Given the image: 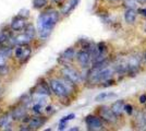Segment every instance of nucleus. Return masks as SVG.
Segmentation results:
<instances>
[{"label": "nucleus", "mask_w": 146, "mask_h": 131, "mask_svg": "<svg viewBox=\"0 0 146 131\" xmlns=\"http://www.w3.org/2000/svg\"><path fill=\"white\" fill-rule=\"evenodd\" d=\"M58 20H59V12L56 10H48L42 13L37 21L39 36L44 39L48 37L51 34L55 25L57 24Z\"/></svg>", "instance_id": "1"}, {"label": "nucleus", "mask_w": 146, "mask_h": 131, "mask_svg": "<svg viewBox=\"0 0 146 131\" xmlns=\"http://www.w3.org/2000/svg\"><path fill=\"white\" fill-rule=\"evenodd\" d=\"M49 85L51 88V92L60 98H64L71 93V86L68 83L58 80V79H52L49 82Z\"/></svg>", "instance_id": "2"}, {"label": "nucleus", "mask_w": 146, "mask_h": 131, "mask_svg": "<svg viewBox=\"0 0 146 131\" xmlns=\"http://www.w3.org/2000/svg\"><path fill=\"white\" fill-rule=\"evenodd\" d=\"M61 72H62L63 76L67 79L68 81L73 83V84H78V83H80V82L82 81L81 74H80L76 70L70 68V67H64V68L62 69Z\"/></svg>", "instance_id": "3"}, {"label": "nucleus", "mask_w": 146, "mask_h": 131, "mask_svg": "<svg viewBox=\"0 0 146 131\" xmlns=\"http://www.w3.org/2000/svg\"><path fill=\"white\" fill-rule=\"evenodd\" d=\"M31 54H32V49L29 46V44H22L14 50V55L20 61H26L30 58Z\"/></svg>", "instance_id": "4"}, {"label": "nucleus", "mask_w": 146, "mask_h": 131, "mask_svg": "<svg viewBox=\"0 0 146 131\" xmlns=\"http://www.w3.org/2000/svg\"><path fill=\"white\" fill-rule=\"evenodd\" d=\"M85 124L87 126L88 130H100V129H103V122H102L100 118H98L96 116H93V115H90V116L86 117Z\"/></svg>", "instance_id": "5"}, {"label": "nucleus", "mask_w": 146, "mask_h": 131, "mask_svg": "<svg viewBox=\"0 0 146 131\" xmlns=\"http://www.w3.org/2000/svg\"><path fill=\"white\" fill-rule=\"evenodd\" d=\"M91 59H92L91 54L87 50H81L80 53L76 54V60L81 65V67H83V68L88 67V65L91 63Z\"/></svg>", "instance_id": "6"}, {"label": "nucleus", "mask_w": 146, "mask_h": 131, "mask_svg": "<svg viewBox=\"0 0 146 131\" xmlns=\"http://www.w3.org/2000/svg\"><path fill=\"white\" fill-rule=\"evenodd\" d=\"M25 27H26V20L22 15L14 18L11 22V29L13 31H22Z\"/></svg>", "instance_id": "7"}, {"label": "nucleus", "mask_w": 146, "mask_h": 131, "mask_svg": "<svg viewBox=\"0 0 146 131\" xmlns=\"http://www.w3.org/2000/svg\"><path fill=\"white\" fill-rule=\"evenodd\" d=\"M100 116H102V118H104L105 120H107L108 122H115L117 119L116 114L112 112L110 108H107V107L100 108Z\"/></svg>", "instance_id": "8"}, {"label": "nucleus", "mask_w": 146, "mask_h": 131, "mask_svg": "<svg viewBox=\"0 0 146 131\" xmlns=\"http://www.w3.org/2000/svg\"><path fill=\"white\" fill-rule=\"evenodd\" d=\"M47 119L44 117H34V118L30 119L29 121V126L31 129H39L40 127H43L45 125Z\"/></svg>", "instance_id": "9"}, {"label": "nucleus", "mask_w": 146, "mask_h": 131, "mask_svg": "<svg viewBox=\"0 0 146 131\" xmlns=\"http://www.w3.org/2000/svg\"><path fill=\"white\" fill-rule=\"evenodd\" d=\"M75 57V50L74 48H68L60 55V60L63 61H69Z\"/></svg>", "instance_id": "10"}, {"label": "nucleus", "mask_w": 146, "mask_h": 131, "mask_svg": "<svg viewBox=\"0 0 146 131\" xmlns=\"http://www.w3.org/2000/svg\"><path fill=\"white\" fill-rule=\"evenodd\" d=\"M124 19H125V22L129 23V24L134 23V21L136 19V11L134 9L129 8L128 10L125 11V13H124Z\"/></svg>", "instance_id": "11"}, {"label": "nucleus", "mask_w": 146, "mask_h": 131, "mask_svg": "<svg viewBox=\"0 0 146 131\" xmlns=\"http://www.w3.org/2000/svg\"><path fill=\"white\" fill-rule=\"evenodd\" d=\"M111 110L115 112L117 116L121 115L122 112L124 110V103H123V100H117L116 103H113L112 106H111Z\"/></svg>", "instance_id": "12"}, {"label": "nucleus", "mask_w": 146, "mask_h": 131, "mask_svg": "<svg viewBox=\"0 0 146 131\" xmlns=\"http://www.w3.org/2000/svg\"><path fill=\"white\" fill-rule=\"evenodd\" d=\"M50 85H48L46 82H42L37 85V92L38 94H43V95H50Z\"/></svg>", "instance_id": "13"}, {"label": "nucleus", "mask_w": 146, "mask_h": 131, "mask_svg": "<svg viewBox=\"0 0 146 131\" xmlns=\"http://www.w3.org/2000/svg\"><path fill=\"white\" fill-rule=\"evenodd\" d=\"M117 97V95L115 93H111V92H103V93L98 94L97 96L95 97L96 102H104V100H110V98H113Z\"/></svg>", "instance_id": "14"}, {"label": "nucleus", "mask_w": 146, "mask_h": 131, "mask_svg": "<svg viewBox=\"0 0 146 131\" xmlns=\"http://www.w3.org/2000/svg\"><path fill=\"white\" fill-rule=\"evenodd\" d=\"M7 56L2 50H0V73H7Z\"/></svg>", "instance_id": "15"}, {"label": "nucleus", "mask_w": 146, "mask_h": 131, "mask_svg": "<svg viewBox=\"0 0 146 131\" xmlns=\"http://www.w3.org/2000/svg\"><path fill=\"white\" fill-rule=\"evenodd\" d=\"M78 3H79V0H70L66 6L63 7V9H62V13H63V14H69V13L71 12L73 9L75 8V7L78 6Z\"/></svg>", "instance_id": "16"}, {"label": "nucleus", "mask_w": 146, "mask_h": 131, "mask_svg": "<svg viewBox=\"0 0 146 131\" xmlns=\"http://www.w3.org/2000/svg\"><path fill=\"white\" fill-rule=\"evenodd\" d=\"M11 119H12V116L11 114H6L3 116L0 117V128H6L10 125L11 122Z\"/></svg>", "instance_id": "17"}, {"label": "nucleus", "mask_w": 146, "mask_h": 131, "mask_svg": "<svg viewBox=\"0 0 146 131\" xmlns=\"http://www.w3.org/2000/svg\"><path fill=\"white\" fill-rule=\"evenodd\" d=\"M10 34L7 31H1L0 32V46H6L7 44L10 42Z\"/></svg>", "instance_id": "18"}, {"label": "nucleus", "mask_w": 146, "mask_h": 131, "mask_svg": "<svg viewBox=\"0 0 146 131\" xmlns=\"http://www.w3.org/2000/svg\"><path fill=\"white\" fill-rule=\"evenodd\" d=\"M25 115H26V109H24V108H18L11 112V116L13 119H21L25 117Z\"/></svg>", "instance_id": "19"}, {"label": "nucleus", "mask_w": 146, "mask_h": 131, "mask_svg": "<svg viewBox=\"0 0 146 131\" xmlns=\"http://www.w3.org/2000/svg\"><path fill=\"white\" fill-rule=\"evenodd\" d=\"M32 41V38L30 36H27L25 33H23L22 35H19L18 37L15 38V43H18L19 45H22V44H29Z\"/></svg>", "instance_id": "20"}, {"label": "nucleus", "mask_w": 146, "mask_h": 131, "mask_svg": "<svg viewBox=\"0 0 146 131\" xmlns=\"http://www.w3.org/2000/svg\"><path fill=\"white\" fill-rule=\"evenodd\" d=\"M24 33L27 35V36H30L32 39L35 37V35H36V31H35V29H34V26L32 24L30 25H26V27L24 29Z\"/></svg>", "instance_id": "21"}, {"label": "nucleus", "mask_w": 146, "mask_h": 131, "mask_svg": "<svg viewBox=\"0 0 146 131\" xmlns=\"http://www.w3.org/2000/svg\"><path fill=\"white\" fill-rule=\"evenodd\" d=\"M48 0H33V7L35 9H42L47 5Z\"/></svg>", "instance_id": "22"}, {"label": "nucleus", "mask_w": 146, "mask_h": 131, "mask_svg": "<svg viewBox=\"0 0 146 131\" xmlns=\"http://www.w3.org/2000/svg\"><path fill=\"white\" fill-rule=\"evenodd\" d=\"M125 5L131 8V9H134L135 7L137 6V0H125Z\"/></svg>", "instance_id": "23"}, {"label": "nucleus", "mask_w": 146, "mask_h": 131, "mask_svg": "<svg viewBox=\"0 0 146 131\" xmlns=\"http://www.w3.org/2000/svg\"><path fill=\"white\" fill-rule=\"evenodd\" d=\"M42 108H43V105L42 103H37L33 106V112H36V114H40L42 112Z\"/></svg>", "instance_id": "24"}, {"label": "nucleus", "mask_w": 146, "mask_h": 131, "mask_svg": "<svg viewBox=\"0 0 146 131\" xmlns=\"http://www.w3.org/2000/svg\"><path fill=\"white\" fill-rule=\"evenodd\" d=\"M124 112H127L129 115H131V114H132V112H133V108H132V106H131L130 104H128V105H124Z\"/></svg>", "instance_id": "25"}, {"label": "nucleus", "mask_w": 146, "mask_h": 131, "mask_svg": "<svg viewBox=\"0 0 146 131\" xmlns=\"http://www.w3.org/2000/svg\"><path fill=\"white\" fill-rule=\"evenodd\" d=\"M140 102L141 103H146V95H142V96H141Z\"/></svg>", "instance_id": "26"}, {"label": "nucleus", "mask_w": 146, "mask_h": 131, "mask_svg": "<svg viewBox=\"0 0 146 131\" xmlns=\"http://www.w3.org/2000/svg\"><path fill=\"white\" fill-rule=\"evenodd\" d=\"M139 12L142 13L143 15H146V9H140V10H139Z\"/></svg>", "instance_id": "27"}, {"label": "nucleus", "mask_w": 146, "mask_h": 131, "mask_svg": "<svg viewBox=\"0 0 146 131\" xmlns=\"http://www.w3.org/2000/svg\"><path fill=\"white\" fill-rule=\"evenodd\" d=\"M137 1H139V2H141V3H144L146 0H137Z\"/></svg>", "instance_id": "28"}, {"label": "nucleus", "mask_w": 146, "mask_h": 131, "mask_svg": "<svg viewBox=\"0 0 146 131\" xmlns=\"http://www.w3.org/2000/svg\"><path fill=\"white\" fill-rule=\"evenodd\" d=\"M54 2H60V1H62V0H52Z\"/></svg>", "instance_id": "29"}, {"label": "nucleus", "mask_w": 146, "mask_h": 131, "mask_svg": "<svg viewBox=\"0 0 146 131\" xmlns=\"http://www.w3.org/2000/svg\"><path fill=\"white\" fill-rule=\"evenodd\" d=\"M110 1H113V0H110Z\"/></svg>", "instance_id": "30"}, {"label": "nucleus", "mask_w": 146, "mask_h": 131, "mask_svg": "<svg viewBox=\"0 0 146 131\" xmlns=\"http://www.w3.org/2000/svg\"><path fill=\"white\" fill-rule=\"evenodd\" d=\"M145 59H146V55H145Z\"/></svg>", "instance_id": "31"}]
</instances>
